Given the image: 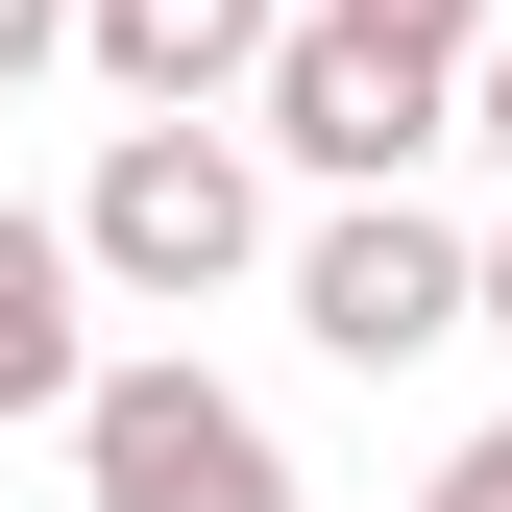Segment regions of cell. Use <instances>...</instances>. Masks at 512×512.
Wrapping results in <instances>:
<instances>
[{
	"instance_id": "obj_1",
	"label": "cell",
	"mask_w": 512,
	"mask_h": 512,
	"mask_svg": "<svg viewBox=\"0 0 512 512\" xmlns=\"http://www.w3.org/2000/svg\"><path fill=\"white\" fill-rule=\"evenodd\" d=\"M244 122L317 171V196H415V147H464V74L391 25H342V0H293L269 25V74H244Z\"/></svg>"
},
{
	"instance_id": "obj_2",
	"label": "cell",
	"mask_w": 512,
	"mask_h": 512,
	"mask_svg": "<svg viewBox=\"0 0 512 512\" xmlns=\"http://www.w3.org/2000/svg\"><path fill=\"white\" fill-rule=\"evenodd\" d=\"M74 269H98V293H147V317L244 293V269H269V171H244L220 122H122L98 196H74Z\"/></svg>"
},
{
	"instance_id": "obj_3",
	"label": "cell",
	"mask_w": 512,
	"mask_h": 512,
	"mask_svg": "<svg viewBox=\"0 0 512 512\" xmlns=\"http://www.w3.org/2000/svg\"><path fill=\"white\" fill-rule=\"evenodd\" d=\"M74 488L98 512H293V439L220 391V366H98L74 391Z\"/></svg>"
},
{
	"instance_id": "obj_4",
	"label": "cell",
	"mask_w": 512,
	"mask_h": 512,
	"mask_svg": "<svg viewBox=\"0 0 512 512\" xmlns=\"http://www.w3.org/2000/svg\"><path fill=\"white\" fill-rule=\"evenodd\" d=\"M293 317H317V366H366V391H391V366H439V342H464V220L342 196V220L293 244Z\"/></svg>"
},
{
	"instance_id": "obj_5",
	"label": "cell",
	"mask_w": 512,
	"mask_h": 512,
	"mask_svg": "<svg viewBox=\"0 0 512 512\" xmlns=\"http://www.w3.org/2000/svg\"><path fill=\"white\" fill-rule=\"evenodd\" d=\"M269 25H293V0H74V49H98L147 122H220L244 74H269Z\"/></svg>"
},
{
	"instance_id": "obj_6",
	"label": "cell",
	"mask_w": 512,
	"mask_h": 512,
	"mask_svg": "<svg viewBox=\"0 0 512 512\" xmlns=\"http://www.w3.org/2000/svg\"><path fill=\"white\" fill-rule=\"evenodd\" d=\"M74 391H98V269H74V220L0 196V415H74Z\"/></svg>"
},
{
	"instance_id": "obj_7",
	"label": "cell",
	"mask_w": 512,
	"mask_h": 512,
	"mask_svg": "<svg viewBox=\"0 0 512 512\" xmlns=\"http://www.w3.org/2000/svg\"><path fill=\"white\" fill-rule=\"evenodd\" d=\"M342 25H391V49H439V74H464V49H488V0H342Z\"/></svg>"
},
{
	"instance_id": "obj_8",
	"label": "cell",
	"mask_w": 512,
	"mask_h": 512,
	"mask_svg": "<svg viewBox=\"0 0 512 512\" xmlns=\"http://www.w3.org/2000/svg\"><path fill=\"white\" fill-rule=\"evenodd\" d=\"M464 147H488V171H512V25H488V49H464Z\"/></svg>"
},
{
	"instance_id": "obj_9",
	"label": "cell",
	"mask_w": 512,
	"mask_h": 512,
	"mask_svg": "<svg viewBox=\"0 0 512 512\" xmlns=\"http://www.w3.org/2000/svg\"><path fill=\"white\" fill-rule=\"evenodd\" d=\"M49 49H74V0H0V98H25V74H49Z\"/></svg>"
},
{
	"instance_id": "obj_10",
	"label": "cell",
	"mask_w": 512,
	"mask_h": 512,
	"mask_svg": "<svg viewBox=\"0 0 512 512\" xmlns=\"http://www.w3.org/2000/svg\"><path fill=\"white\" fill-rule=\"evenodd\" d=\"M464 342H512V220H488V244H464Z\"/></svg>"
},
{
	"instance_id": "obj_11",
	"label": "cell",
	"mask_w": 512,
	"mask_h": 512,
	"mask_svg": "<svg viewBox=\"0 0 512 512\" xmlns=\"http://www.w3.org/2000/svg\"><path fill=\"white\" fill-rule=\"evenodd\" d=\"M439 512H512V415H488V439H464V464H439Z\"/></svg>"
}]
</instances>
